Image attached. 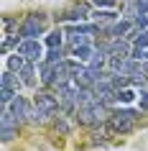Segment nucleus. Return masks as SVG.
<instances>
[{
    "mask_svg": "<svg viewBox=\"0 0 148 151\" xmlns=\"http://www.w3.org/2000/svg\"><path fill=\"white\" fill-rule=\"evenodd\" d=\"M107 115H110V113L105 110V103H100L97 97L82 103V105H79V110H77V120L82 123V126H100Z\"/></svg>",
    "mask_w": 148,
    "mask_h": 151,
    "instance_id": "nucleus-1",
    "label": "nucleus"
},
{
    "mask_svg": "<svg viewBox=\"0 0 148 151\" xmlns=\"http://www.w3.org/2000/svg\"><path fill=\"white\" fill-rule=\"evenodd\" d=\"M107 123L115 133H128L133 131V126L138 123V113L135 110H128V108H120V110H112L107 115Z\"/></svg>",
    "mask_w": 148,
    "mask_h": 151,
    "instance_id": "nucleus-2",
    "label": "nucleus"
},
{
    "mask_svg": "<svg viewBox=\"0 0 148 151\" xmlns=\"http://www.w3.org/2000/svg\"><path fill=\"white\" fill-rule=\"evenodd\" d=\"M46 31V13H31L18 23V33L23 39H36Z\"/></svg>",
    "mask_w": 148,
    "mask_h": 151,
    "instance_id": "nucleus-3",
    "label": "nucleus"
},
{
    "mask_svg": "<svg viewBox=\"0 0 148 151\" xmlns=\"http://www.w3.org/2000/svg\"><path fill=\"white\" fill-rule=\"evenodd\" d=\"M0 128H3V141L8 143L18 136V118L10 113L8 105H3V113H0Z\"/></svg>",
    "mask_w": 148,
    "mask_h": 151,
    "instance_id": "nucleus-4",
    "label": "nucleus"
},
{
    "mask_svg": "<svg viewBox=\"0 0 148 151\" xmlns=\"http://www.w3.org/2000/svg\"><path fill=\"white\" fill-rule=\"evenodd\" d=\"M33 105H36L46 118H51V115L61 108V105H59V97L49 95V92H36V95H33Z\"/></svg>",
    "mask_w": 148,
    "mask_h": 151,
    "instance_id": "nucleus-5",
    "label": "nucleus"
},
{
    "mask_svg": "<svg viewBox=\"0 0 148 151\" xmlns=\"http://www.w3.org/2000/svg\"><path fill=\"white\" fill-rule=\"evenodd\" d=\"M16 51H18V54H23L28 62H41V56H44V49H41L39 39H23L21 44H18Z\"/></svg>",
    "mask_w": 148,
    "mask_h": 151,
    "instance_id": "nucleus-6",
    "label": "nucleus"
},
{
    "mask_svg": "<svg viewBox=\"0 0 148 151\" xmlns=\"http://www.w3.org/2000/svg\"><path fill=\"white\" fill-rule=\"evenodd\" d=\"M8 108H10V113H13V115L18 118V123H21V120H31V115H33L31 103H28L26 97H21V95H18L16 100H13V103L8 105Z\"/></svg>",
    "mask_w": 148,
    "mask_h": 151,
    "instance_id": "nucleus-7",
    "label": "nucleus"
},
{
    "mask_svg": "<svg viewBox=\"0 0 148 151\" xmlns=\"http://www.w3.org/2000/svg\"><path fill=\"white\" fill-rule=\"evenodd\" d=\"M84 18H89L87 8H84V5H74V8L64 10L61 16H59V21H84Z\"/></svg>",
    "mask_w": 148,
    "mask_h": 151,
    "instance_id": "nucleus-8",
    "label": "nucleus"
},
{
    "mask_svg": "<svg viewBox=\"0 0 148 151\" xmlns=\"http://www.w3.org/2000/svg\"><path fill=\"white\" fill-rule=\"evenodd\" d=\"M18 77L23 80V85H26V87H33V85H36V72H33V62H28V64H26L23 69L18 72Z\"/></svg>",
    "mask_w": 148,
    "mask_h": 151,
    "instance_id": "nucleus-9",
    "label": "nucleus"
},
{
    "mask_svg": "<svg viewBox=\"0 0 148 151\" xmlns=\"http://www.w3.org/2000/svg\"><path fill=\"white\" fill-rule=\"evenodd\" d=\"M130 26H135V23H130V21H120V23H112L107 28V33L112 36V39H120V36H125V33L130 31Z\"/></svg>",
    "mask_w": 148,
    "mask_h": 151,
    "instance_id": "nucleus-10",
    "label": "nucleus"
},
{
    "mask_svg": "<svg viewBox=\"0 0 148 151\" xmlns=\"http://www.w3.org/2000/svg\"><path fill=\"white\" fill-rule=\"evenodd\" d=\"M89 18H94V21H97V23H112V21H115L117 18V13L115 10H94V13H89Z\"/></svg>",
    "mask_w": 148,
    "mask_h": 151,
    "instance_id": "nucleus-11",
    "label": "nucleus"
},
{
    "mask_svg": "<svg viewBox=\"0 0 148 151\" xmlns=\"http://www.w3.org/2000/svg\"><path fill=\"white\" fill-rule=\"evenodd\" d=\"M26 64H28V59H26L23 54H18V51H16V54H13V56L8 59V69H10V72H16V74H18V72L23 69Z\"/></svg>",
    "mask_w": 148,
    "mask_h": 151,
    "instance_id": "nucleus-12",
    "label": "nucleus"
},
{
    "mask_svg": "<svg viewBox=\"0 0 148 151\" xmlns=\"http://www.w3.org/2000/svg\"><path fill=\"white\" fill-rule=\"evenodd\" d=\"M71 56H74L77 62H87V59L92 56V46H87V44H79V46L71 49Z\"/></svg>",
    "mask_w": 148,
    "mask_h": 151,
    "instance_id": "nucleus-13",
    "label": "nucleus"
},
{
    "mask_svg": "<svg viewBox=\"0 0 148 151\" xmlns=\"http://www.w3.org/2000/svg\"><path fill=\"white\" fill-rule=\"evenodd\" d=\"M97 31V26H69L66 28V33L69 36H89V33Z\"/></svg>",
    "mask_w": 148,
    "mask_h": 151,
    "instance_id": "nucleus-14",
    "label": "nucleus"
},
{
    "mask_svg": "<svg viewBox=\"0 0 148 151\" xmlns=\"http://www.w3.org/2000/svg\"><path fill=\"white\" fill-rule=\"evenodd\" d=\"M46 46H49V49H59V46H61V31H59V28L51 31V33L46 36Z\"/></svg>",
    "mask_w": 148,
    "mask_h": 151,
    "instance_id": "nucleus-15",
    "label": "nucleus"
},
{
    "mask_svg": "<svg viewBox=\"0 0 148 151\" xmlns=\"http://www.w3.org/2000/svg\"><path fill=\"white\" fill-rule=\"evenodd\" d=\"M117 100H120V103H133V100H135V92H130V90H123V92H120V90H117Z\"/></svg>",
    "mask_w": 148,
    "mask_h": 151,
    "instance_id": "nucleus-16",
    "label": "nucleus"
},
{
    "mask_svg": "<svg viewBox=\"0 0 148 151\" xmlns=\"http://www.w3.org/2000/svg\"><path fill=\"white\" fill-rule=\"evenodd\" d=\"M148 13V0H135V16H146Z\"/></svg>",
    "mask_w": 148,
    "mask_h": 151,
    "instance_id": "nucleus-17",
    "label": "nucleus"
},
{
    "mask_svg": "<svg viewBox=\"0 0 148 151\" xmlns=\"http://www.w3.org/2000/svg\"><path fill=\"white\" fill-rule=\"evenodd\" d=\"M54 126H56V131H59V133H69V123H66L64 118H59Z\"/></svg>",
    "mask_w": 148,
    "mask_h": 151,
    "instance_id": "nucleus-18",
    "label": "nucleus"
},
{
    "mask_svg": "<svg viewBox=\"0 0 148 151\" xmlns=\"http://www.w3.org/2000/svg\"><path fill=\"white\" fill-rule=\"evenodd\" d=\"M133 23H135V28H140V31H143V28H148V18H146V16H135V21H133Z\"/></svg>",
    "mask_w": 148,
    "mask_h": 151,
    "instance_id": "nucleus-19",
    "label": "nucleus"
},
{
    "mask_svg": "<svg viewBox=\"0 0 148 151\" xmlns=\"http://www.w3.org/2000/svg\"><path fill=\"white\" fill-rule=\"evenodd\" d=\"M140 110L148 113V90H143V92H140Z\"/></svg>",
    "mask_w": 148,
    "mask_h": 151,
    "instance_id": "nucleus-20",
    "label": "nucleus"
},
{
    "mask_svg": "<svg viewBox=\"0 0 148 151\" xmlns=\"http://www.w3.org/2000/svg\"><path fill=\"white\" fill-rule=\"evenodd\" d=\"M13 26H16V21H13V18H5V21H3V28H5V36L10 33V28H13Z\"/></svg>",
    "mask_w": 148,
    "mask_h": 151,
    "instance_id": "nucleus-21",
    "label": "nucleus"
},
{
    "mask_svg": "<svg viewBox=\"0 0 148 151\" xmlns=\"http://www.w3.org/2000/svg\"><path fill=\"white\" fill-rule=\"evenodd\" d=\"M97 8H112V0H92Z\"/></svg>",
    "mask_w": 148,
    "mask_h": 151,
    "instance_id": "nucleus-22",
    "label": "nucleus"
},
{
    "mask_svg": "<svg viewBox=\"0 0 148 151\" xmlns=\"http://www.w3.org/2000/svg\"><path fill=\"white\" fill-rule=\"evenodd\" d=\"M140 72H143V74H148V64H146V67H140Z\"/></svg>",
    "mask_w": 148,
    "mask_h": 151,
    "instance_id": "nucleus-23",
    "label": "nucleus"
}]
</instances>
